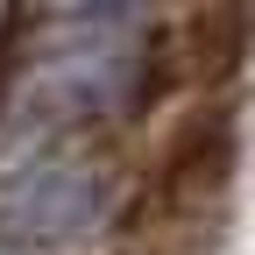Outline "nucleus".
<instances>
[{
	"label": "nucleus",
	"mask_w": 255,
	"mask_h": 255,
	"mask_svg": "<svg viewBox=\"0 0 255 255\" xmlns=\"http://www.w3.org/2000/svg\"><path fill=\"white\" fill-rule=\"evenodd\" d=\"M149 92V28L135 14H64L36 64V100L50 121H114Z\"/></svg>",
	"instance_id": "f257e3e1"
},
{
	"label": "nucleus",
	"mask_w": 255,
	"mask_h": 255,
	"mask_svg": "<svg viewBox=\"0 0 255 255\" xmlns=\"http://www.w3.org/2000/svg\"><path fill=\"white\" fill-rule=\"evenodd\" d=\"M227 163H234V128H227V114H213V121H199V128L170 149V191L206 199V191L227 177Z\"/></svg>",
	"instance_id": "7ed1b4c3"
},
{
	"label": "nucleus",
	"mask_w": 255,
	"mask_h": 255,
	"mask_svg": "<svg viewBox=\"0 0 255 255\" xmlns=\"http://www.w3.org/2000/svg\"><path fill=\"white\" fill-rule=\"evenodd\" d=\"M121 206V177L92 156L71 149H43L0 177V241L7 248H78L114 220Z\"/></svg>",
	"instance_id": "f03ea898"
}]
</instances>
